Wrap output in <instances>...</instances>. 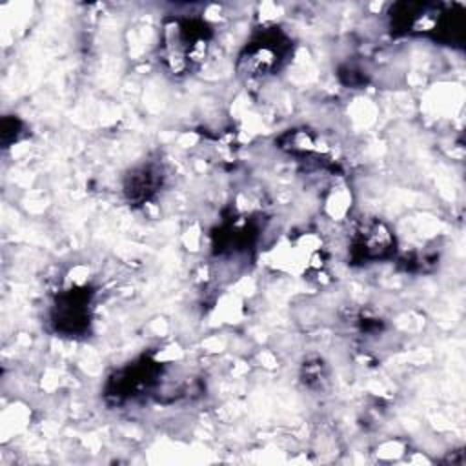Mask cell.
Returning a JSON list of instances; mask_svg holds the SVG:
<instances>
[{
  "label": "cell",
  "mask_w": 466,
  "mask_h": 466,
  "mask_svg": "<svg viewBox=\"0 0 466 466\" xmlns=\"http://www.w3.org/2000/svg\"><path fill=\"white\" fill-rule=\"evenodd\" d=\"M211 29L195 16H169L164 20L158 40V60L175 78L202 66L209 53Z\"/></svg>",
  "instance_id": "cell-1"
},
{
  "label": "cell",
  "mask_w": 466,
  "mask_h": 466,
  "mask_svg": "<svg viewBox=\"0 0 466 466\" xmlns=\"http://www.w3.org/2000/svg\"><path fill=\"white\" fill-rule=\"evenodd\" d=\"M289 49L291 42L279 27H266L238 55V71L253 80L271 76L282 67Z\"/></svg>",
  "instance_id": "cell-2"
},
{
  "label": "cell",
  "mask_w": 466,
  "mask_h": 466,
  "mask_svg": "<svg viewBox=\"0 0 466 466\" xmlns=\"http://www.w3.org/2000/svg\"><path fill=\"white\" fill-rule=\"evenodd\" d=\"M348 249L355 262H379L395 251V237L391 229L379 218L366 220L357 224L353 229Z\"/></svg>",
  "instance_id": "cell-3"
}]
</instances>
